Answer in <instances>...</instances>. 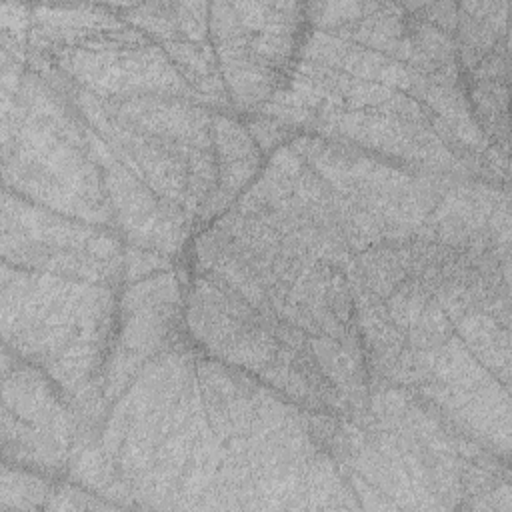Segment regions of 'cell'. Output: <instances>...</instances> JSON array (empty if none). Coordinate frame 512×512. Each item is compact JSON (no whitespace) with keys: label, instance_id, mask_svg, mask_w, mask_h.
<instances>
[{"label":"cell","instance_id":"8","mask_svg":"<svg viewBox=\"0 0 512 512\" xmlns=\"http://www.w3.org/2000/svg\"><path fill=\"white\" fill-rule=\"evenodd\" d=\"M24 64L100 98L164 96L208 106L170 56L114 6L28 4Z\"/></svg>","mask_w":512,"mask_h":512},{"label":"cell","instance_id":"3","mask_svg":"<svg viewBox=\"0 0 512 512\" xmlns=\"http://www.w3.org/2000/svg\"><path fill=\"white\" fill-rule=\"evenodd\" d=\"M282 88L256 114L404 168L508 186V156L480 130L454 30L426 2L306 4Z\"/></svg>","mask_w":512,"mask_h":512},{"label":"cell","instance_id":"10","mask_svg":"<svg viewBox=\"0 0 512 512\" xmlns=\"http://www.w3.org/2000/svg\"><path fill=\"white\" fill-rule=\"evenodd\" d=\"M126 254L128 244L118 232L2 190V262L122 286Z\"/></svg>","mask_w":512,"mask_h":512},{"label":"cell","instance_id":"2","mask_svg":"<svg viewBox=\"0 0 512 512\" xmlns=\"http://www.w3.org/2000/svg\"><path fill=\"white\" fill-rule=\"evenodd\" d=\"M370 380L402 386L510 456V218L460 202L352 256Z\"/></svg>","mask_w":512,"mask_h":512},{"label":"cell","instance_id":"14","mask_svg":"<svg viewBox=\"0 0 512 512\" xmlns=\"http://www.w3.org/2000/svg\"><path fill=\"white\" fill-rule=\"evenodd\" d=\"M170 56L198 96L218 112H234L210 42L206 2H152L114 6Z\"/></svg>","mask_w":512,"mask_h":512},{"label":"cell","instance_id":"9","mask_svg":"<svg viewBox=\"0 0 512 512\" xmlns=\"http://www.w3.org/2000/svg\"><path fill=\"white\" fill-rule=\"evenodd\" d=\"M306 4H210V42L234 112H260L282 88L306 32Z\"/></svg>","mask_w":512,"mask_h":512},{"label":"cell","instance_id":"6","mask_svg":"<svg viewBox=\"0 0 512 512\" xmlns=\"http://www.w3.org/2000/svg\"><path fill=\"white\" fill-rule=\"evenodd\" d=\"M122 286L2 262V346L58 384L84 430L102 416Z\"/></svg>","mask_w":512,"mask_h":512},{"label":"cell","instance_id":"5","mask_svg":"<svg viewBox=\"0 0 512 512\" xmlns=\"http://www.w3.org/2000/svg\"><path fill=\"white\" fill-rule=\"evenodd\" d=\"M4 190L58 214L116 230L98 134L24 58L2 50Z\"/></svg>","mask_w":512,"mask_h":512},{"label":"cell","instance_id":"11","mask_svg":"<svg viewBox=\"0 0 512 512\" xmlns=\"http://www.w3.org/2000/svg\"><path fill=\"white\" fill-rule=\"evenodd\" d=\"M82 430L58 384L2 346V462L66 478Z\"/></svg>","mask_w":512,"mask_h":512},{"label":"cell","instance_id":"12","mask_svg":"<svg viewBox=\"0 0 512 512\" xmlns=\"http://www.w3.org/2000/svg\"><path fill=\"white\" fill-rule=\"evenodd\" d=\"M184 332V288L174 268L124 282L118 328L102 376V414L144 364Z\"/></svg>","mask_w":512,"mask_h":512},{"label":"cell","instance_id":"13","mask_svg":"<svg viewBox=\"0 0 512 512\" xmlns=\"http://www.w3.org/2000/svg\"><path fill=\"white\" fill-rule=\"evenodd\" d=\"M508 8L456 2V52L464 90L488 142L508 156Z\"/></svg>","mask_w":512,"mask_h":512},{"label":"cell","instance_id":"4","mask_svg":"<svg viewBox=\"0 0 512 512\" xmlns=\"http://www.w3.org/2000/svg\"><path fill=\"white\" fill-rule=\"evenodd\" d=\"M332 456L362 508H502L508 460L410 390L370 380L362 412L338 418ZM360 504V502H358Z\"/></svg>","mask_w":512,"mask_h":512},{"label":"cell","instance_id":"1","mask_svg":"<svg viewBox=\"0 0 512 512\" xmlns=\"http://www.w3.org/2000/svg\"><path fill=\"white\" fill-rule=\"evenodd\" d=\"M334 426L184 332L106 406L68 480L138 508H360Z\"/></svg>","mask_w":512,"mask_h":512},{"label":"cell","instance_id":"7","mask_svg":"<svg viewBox=\"0 0 512 512\" xmlns=\"http://www.w3.org/2000/svg\"><path fill=\"white\" fill-rule=\"evenodd\" d=\"M40 76L166 206L194 230L204 226L218 184V110L186 98H100L54 76Z\"/></svg>","mask_w":512,"mask_h":512}]
</instances>
